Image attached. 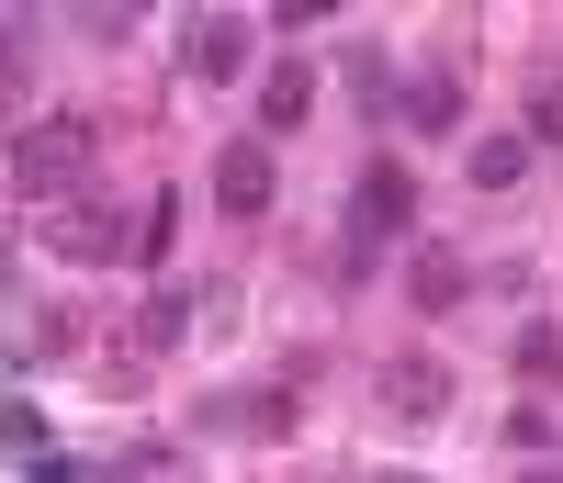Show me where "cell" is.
<instances>
[{
  "label": "cell",
  "mask_w": 563,
  "mask_h": 483,
  "mask_svg": "<svg viewBox=\"0 0 563 483\" xmlns=\"http://www.w3.org/2000/svg\"><path fill=\"white\" fill-rule=\"evenodd\" d=\"M406 293H417V315H451L462 293H474V259H462V248H417L406 259Z\"/></svg>",
  "instance_id": "obj_5"
},
{
  "label": "cell",
  "mask_w": 563,
  "mask_h": 483,
  "mask_svg": "<svg viewBox=\"0 0 563 483\" xmlns=\"http://www.w3.org/2000/svg\"><path fill=\"white\" fill-rule=\"evenodd\" d=\"M305 113H316V68H305V57H282V68L260 79V124L282 135V124H305Z\"/></svg>",
  "instance_id": "obj_8"
},
{
  "label": "cell",
  "mask_w": 563,
  "mask_h": 483,
  "mask_svg": "<svg viewBox=\"0 0 563 483\" xmlns=\"http://www.w3.org/2000/svg\"><path fill=\"white\" fill-rule=\"evenodd\" d=\"M541 135H563V79H552V90H530V147H541Z\"/></svg>",
  "instance_id": "obj_15"
},
{
  "label": "cell",
  "mask_w": 563,
  "mask_h": 483,
  "mask_svg": "<svg viewBox=\"0 0 563 483\" xmlns=\"http://www.w3.org/2000/svg\"><path fill=\"white\" fill-rule=\"evenodd\" d=\"M395 102H406V124H417V135H451V124H462V79H451V68H417Z\"/></svg>",
  "instance_id": "obj_6"
},
{
  "label": "cell",
  "mask_w": 563,
  "mask_h": 483,
  "mask_svg": "<svg viewBox=\"0 0 563 483\" xmlns=\"http://www.w3.org/2000/svg\"><path fill=\"white\" fill-rule=\"evenodd\" d=\"M57 248H68V259H113V248H124L113 203H68V214H57Z\"/></svg>",
  "instance_id": "obj_9"
},
{
  "label": "cell",
  "mask_w": 563,
  "mask_h": 483,
  "mask_svg": "<svg viewBox=\"0 0 563 483\" xmlns=\"http://www.w3.org/2000/svg\"><path fill=\"white\" fill-rule=\"evenodd\" d=\"M530 180V135H474V191H519Z\"/></svg>",
  "instance_id": "obj_10"
},
{
  "label": "cell",
  "mask_w": 563,
  "mask_h": 483,
  "mask_svg": "<svg viewBox=\"0 0 563 483\" xmlns=\"http://www.w3.org/2000/svg\"><path fill=\"white\" fill-rule=\"evenodd\" d=\"M214 203L225 214H271V135H238V147L214 158Z\"/></svg>",
  "instance_id": "obj_4"
},
{
  "label": "cell",
  "mask_w": 563,
  "mask_h": 483,
  "mask_svg": "<svg viewBox=\"0 0 563 483\" xmlns=\"http://www.w3.org/2000/svg\"><path fill=\"white\" fill-rule=\"evenodd\" d=\"M90 158H102L90 113H34V124L12 135V180L34 191V203H68V191L90 180Z\"/></svg>",
  "instance_id": "obj_1"
},
{
  "label": "cell",
  "mask_w": 563,
  "mask_h": 483,
  "mask_svg": "<svg viewBox=\"0 0 563 483\" xmlns=\"http://www.w3.org/2000/svg\"><path fill=\"white\" fill-rule=\"evenodd\" d=\"M23 483H79V461H57V450H45V461H23Z\"/></svg>",
  "instance_id": "obj_16"
},
{
  "label": "cell",
  "mask_w": 563,
  "mask_h": 483,
  "mask_svg": "<svg viewBox=\"0 0 563 483\" xmlns=\"http://www.w3.org/2000/svg\"><path fill=\"white\" fill-rule=\"evenodd\" d=\"M282 416H294L282 394H225V405H203V427H282Z\"/></svg>",
  "instance_id": "obj_12"
},
{
  "label": "cell",
  "mask_w": 563,
  "mask_h": 483,
  "mask_svg": "<svg viewBox=\"0 0 563 483\" xmlns=\"http://www.w3.org/2000/svg\"><path fill=\"white\" fill-rule=\"evenodd\" d=\"M169 225H180V191H158V203H147V236H135V259H147V270L169 259Z\"/></svg>",
  "instance_id": "obj_14"
},
{
  "label": "cell",
  "mask_w": 563,
  "mask_h": 483,
  "mask_svg": "<svg viewBox=\"0 0 563 483\" xmlns=\"http://www.w3.org/2000/svg\"><path fill=\"white\" fill-rule=\"evenodd\" d=\"M406 225H417V180H406L395 158H372L361 191H350V236H361V248H384V236H406Z\"/></svg>",
  "instance_id": "obj_2"
},
{
  "label": "cell",
  "mask_w": 563,
  "mask_h": 483,
  "mask_svg": "<svg viewBox=\"0 0 563 483\" xmlns=\"http://www.w3.org/2000/svg\"><path fill=\"white\" fill-rule=\"evenodd\" d=\"M519 382H563V326H530L519 337Z\"/></svg>",
  "instance_id": "obj_13"
},
{
  "label": "cell",
  "mask_w": 563,
  "mask_h": 483,
  "mask_svg": "<svg viewBox=\"0 0 563 483\" xmlns=\"http://www.w3.org/2000/svg\"><path fill=\"white\" fill-rule=\"evenodd\" d=\"M440 405H451V360H440V349L384 360V416H440Z\"/></svg>",
  "instance_id": "obj_3"
},
{
  "label": "cell",
  "mask_w": 563,
  "mask_h": 483,
  "mask_svg": "<svg viewBox=\"0 0 563 483\" xmlns=\"http://www.w3.org/2000/svg\"><path fill=\"white\" fill-rule=\"evenodd\" d=\"M0 450H12V461H45V416H34L23 394H0Z\"/></svg>",
  "instance_id": "obj_11"
},
{
  "label": "cell",
  "mask_w": 563,
  "mask_h": 483,
  "mask_svg": "<svg viewBox=\"0 0 563 483\" xmlns=\"http://www.w3.org/2000/svg\"><path fill=\"white\" fill-rule=\"evenodd\" d=\"M180 57H192V79H238V68H249V23H225V12L192 23V45H180Z\"/></svg>",
  "instance_id": "obj_7"
}]
</instances>
